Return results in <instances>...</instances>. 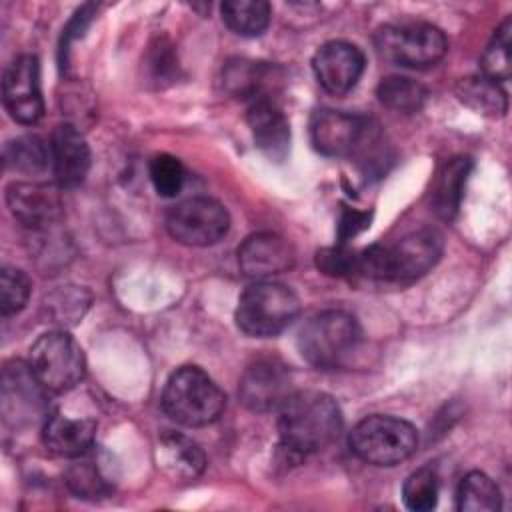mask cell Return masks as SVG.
<instances>
[{"instance_id": "f546056e", "label": "cell", "mask_w": 512, "mask_h": 512, "mask_svg": "<svg viewBox=\"0 0 512 512\" xmlns=\"http://www.w3.org/2000/svg\"><path fill=\"white\" fill-rule=\"evenodd\" d=\"M30 278L18 268H2L0 274V310L2 316L18 314L30 296Z\"/></svg>"}, {"instance_id": "4316f807", "label": "cell", "mask_w": 512, "mask_h": 512, "mask_svg": "<svg viewBox=\"0 0 512 512\" xmlns=\"http://www.w3.org/2000/svg\"><path fill=\"white\" fill-rule=\"evenodd\" d=\"M512 20L506 18L494 32L492 40L488 42L486 50L482 52L480 66H482V76L502 82L510 78V68H512Z\"/></svg>"}, {"instance_id": "ffe728a7", "label": "cell", "mask_w": 512, "mask_h": 512, "mask_svg": "<svg viewBox=\"0 0 512 512\" xmlns=\"http://www.w3.org/2000/svg\"><path fill=\"white\" fill-rule=\"evenodd\" d=\"M472 168V160L466 156H456L444 162L434 178L430 206L434 214L442 220H452L460 208L464 186Z\"/></svg>"}, {"instance_id": "83f0119b", "label": "cell", "mask_w": 512, "mask_h": 512, "mask_svg": "<svg viewBox=\"0 0 512 512\" xmlns=\"http://www.w3.org/2000/svg\"><path fill=\"white\" fill-rule=\"evenodd\" d=\"M402 500L408 510L428 512L438 502V476L432 468H418L402 484Z\"/></svg>"}, {"instance_id": "44dd1931", "label": "cell", "mask_w": 512, "mask_h": 512, "mask_svg": "<svg viewBox=\"0 0 512 512\" xmlns=\"http://www.w3.org/2000/svg\"><path fill=\"white\" fill-rule=\"evenodd\" d=\"M456 94L468 108L484 116L498 118L508 110V96L500 82H494L482 74L462 78L456 86Z\"/></svg>"}, {"instance_id": "d6986e66", "label": "cell", "mask_w": 512, "mask_h": 512, "mask_svg": "<svg viewBox=\"0 0 512 512\" xmlns=\"http://www.w3.org/2000/svg\"><path fill=\"white\" fill-rule=\"evenodd\" d=\"M156 464L172 480L188 482L204 472L206 456L202 448L188 436L166 432L156 444Z\"/></svg>"}, {"instance_id": "52a82bcc", "label": "cell", "mask_w": 512, "mask_h": 512, "mask_svg": "<svg viewBox=\"0 0 512 512\" xmlns=\"http://www.w3.org/2000/svg\"><path fill=\"white\" fill-rule=\"evenodd\" d=\"M348 442L360 460L374 466H394L414 454L418 432L402 418L372 414L352 428Z\"/></svg>"}, {"instance_id": "836d02e7", "label": "cell", "mask_w": 512, "mask_h": 512, "mask_svg": "<svg viewBox=\"0 0 512 512\" xmlns=\"http://www.w3.org/2000/svg\"><path fill=\"white\" fill-rule=\"evenodd\" d=\"M166 56H168V50H166L164 46H160V50H156L154 60H156V62H164V60H166ZM166 72H168V68H164V66H162L160 70H158V68H154V78H164V76H166Z\"/></svg>"}, {"instance_id": "ba28073f", "label": "cell", "mask_w": 512, "mask_h": 512, "mask_svg": "<svg viewBox=\"0 0 512 512\" xmlns=\"http://www.w3.org/2000/svg\"><path fill=\"white\" fill-rule=\"evenodd\" d=\"M28 368L42 388L66 392L84 378L86 360L80 344L70 334L52 330L32 344Z\"/></svg>"}, {"instance_id": "2e32d148", "label": "cell", "mask_w": 512, "mask_h": 512, "mask_svg": "<svg viewBox=\"0 0 512 512\" xmlns=\"http://www.w3.org/2000/svg\"><path fill=\"white\" fill-rule=\"evenodd\" d=\"M50 164L60 188H76L90 168V148L72 124H58L50 138Z\"/></svg>"}, {"instance_id": "e0dca14e", "label": "cell", "mask_w": 512, "mask_h": 512, "mask_svg": "<svg viewBox=\"0 0 512 512\" xmlns=\"http://www.w3.org/2000/svg\"><path fill=\"white\" fill-rule=\"evenodd\" d=\"M10 214L28 228H44L60 216L58 194L42 184L14 182L6 188Z\"/></svg>"}, {"instance_id": "4dcf8cb0", "label": "cell", "mask_w": 512, "mask_h": 512, "mask_svg": "<svg viewBox=\"0 0 512 512\" xmlns=\"http://www.w3.org/2000/svg\"><path fill=\"white\" fill-rule=\"evenodd\" d=\"M356 252L346 246H332V248H322L316 254V266L320 272L328 276H356Z\"/></svg>"}, {"instance_id": "d4e9b609", "label": "cell", "mask_w": 512, "mask_h": 512, "mask_svg": "<svg viewBox=\"0 0 512 512\" xmlns=\"http://www.w3.org/2000/svg\"><path fill=\"white\" fill-rule=\"evenodd\" d=\"M376 96L386 108L412 114L424 106L428 90L408 76H386L378 84Z\"/></svg>"}, {"instance_id": "603a6c76", "label": "cell", "mask_w": 512, "mask_h": 512, "mask_svg": "<svg viewBox=\"0 0 512 512\" xmlns=\"http://www.w3.org/2000/svg\"><path fill=\"white\" fill-rule=\"evenodd\" d=\"M456 506L462 512H494L502 508V496L496 482L484 472H468L458 486Z\"/></svg>"}, {"instance_id": "484cf974", "label": "cell", "mask_w": 512, "mask_h": 512, "mask_svg": "<svg viewBox=\"0 0 512 512\" xmlns=\"http://www.w3.org/2000/svg\"><path fill=\"white\" fill-rule=\"evenodd\" d=\"M4 164L24 174L44 172L50 164V146L38 136H20L4 146Z\"/></svg>"}, {"instance_id": "7a4b0ae2", "label": "cell", "mask_w": 512, "mask_h": 512, "mask_svg": "<svg viewBox=\"0 0 512 512\" xmlns=\"http://www.w3.org/2000/svg\"><path fill=\"white\" fill-rule=\"evenodd\" d=\"M278 410V434L292 452H320L342 432L340 406L324 392H292Z\"/></svg>"}, {"instance_id": "9a60e30c", "label": "cell", "mask_w": 512, "mask_h": 512, "mask_svg": "<svg viewBox=\"0 0 512 512\" xmlns=\"http://www.w3.org/2000/svg\"><path fill=\"white\" fill-rule=\"evenodd\" d=\"M238 264L248 278L266 280L294 266V250L274 232H256L240 244Z\"/></svg>"}, {"instance_id": "8fae6325", "label": "cell", "mask_w": 512, "mask_h": 512, "mask_svg": "<svg viewBox=\"0 0 512 512\" xmlns=\"http://www.w3.org/2000/svg\"><path fill=\"white\" fill-rule=\"evenodd\" d=\"M368 130L362 116L332 108L316 110L310 120L312 144L324 156H352L366 142Z\"/></svg>"}, {"instance_id": "8992f818", "label": "cell", "mask_w": 512, "mask_h": 512, "mask_svg": "<svg viewBox=\"0 0 512 512\" xmlns=\"http://www.w3.org/2000/svg\"><path fill=\"white\" fill-rule=\"evenodd\" d=\"M378 54L404 68H428L440 62L448 50L444 32L428 22L410 20L384 24L374 34Z\"/></svg>"}, {"instance_id": "5bb4252c", "label": "cell", "mask_w": 512, "mask_h": 512, "mask_svg": "<svg viewBox=\"0 0 512 512\" xmlns=\"http://www.w3.org/2000/svg\"><path fill=\"white\" fill-rule=\"evenodd\" d=\"M246 120L258 150L272 162H282L290 152V124L272 96L248 102Z\"/></svg>"}, {"instance_id": "ac0fdd59", "label": "cell", "mask_w": 512, "mask_h": 512, "mask_svg": "<svg viewBox=\"0 0 512 512\" xmlns=\"http://www.w3.org/2000/svg\"><path fill=\"white\" fill-rule=\"evenodd\" d=\"M96 438V420L72 418L62 412L48 414L42 426L44 446L62 458H80L86 454Z\"/></svg>"}, {"instance_id": "d6a6232c", "label": "cell", "mask_w": 512, "mask_h": 512, "mask_svg": "<svg viewBox=\"0 0 512 512\" xmlns=\"http://www.w3.org/2000/svg\"><path fill=\"white\" fill-rule=\"evenodd\" d=\"M370 226V214L368 212H358V210H350L344 208L338 220V238L340 242H346L348 238L356 236L358 232H362L364 228Z\"/></svg>"}, {"instance_id": "cb8c5ba5", "label": "cell", "mask_w": 512, "mask_h": 512, "mask_svg": "<svg viewBox=\"0 0 512 512\" xmlns=\"http://www.w3.org/2000/svg\"><path fill=\"white\" fill-rule=\"evenodd\" d=\"M272 78V68L260 62H230L224 70V84L228 90L240 98H260L270 96L268 92V80Z\"/></svg>"}, {"instance_id": "30bf717a", "label": "cell", "mask_w": 512, "mask_h": 512, "mask_svg": "<svg viewBox=\"0 0 512 512\" xmlns=\"http://www.w3.org/2000/svg\"><path fill=\"white\" fill-rule=\"evenodd\" d=\"M2 102L12 120L20 124H36L44 114L40 90V64L32 54L14 58L2 80Z\"/></svg>"}, {"instance_id": "9c48e42d", "label": "cell", "mask_w": 512, "mask_h": 512, "mask_svg": "<svg viewBox=\"0 0 512 512\" xmlns=\"http://www.w3.org/2000/svg\"><path fill=\"white\" fill-rule=\"evenodd\" d=\"M230 228L228 210L214 198L192 196L170 208L168 234L186 246H212Z\"/></svg>"}, {"instance_id": "1f68e13d", "label": "cell", "mask_w": 512, "mask_h": 512, "mask_svg": "<svg viewBox=\"0 0 512 512\" xmlns=\"http://www.w3.org/2000/svg\"><path fill=\"white\" fill-rule=\"evenodd\" d=\"M66 478H68V486L80 496H86V498L90 496L92 498V496L102 492V480H100L96 468L92 466V462L74 464L68 470Z\"/></svg>"}, {"instance_id": "277c9868", "label": "cell", "mask_w": 512, "mask_h": 512, "mask_svg": "<svg viewBox=\"0 0 512 512\" xmlns=\"http://www.w3.org/2000/svg\"><path fill=\"white\" fill-rule=\"evenodd\" d=\"M358 320L346 310L314 314L298 334V348L306 362L316 368L342 366L360 344Z\"/></svg>"}, {"instance_id": "6da1fadb", "label": "cell", "mask_w": 512, "mask_h": 512, "mask_svg": "<svg viewBox=\"0 0 512 512\" xmlns=\"http://www.w3.org/2000/svg\"><path fill=\"white\" fill-rule=\"evenodd\" d=\"M444 250L442 236L432 228L406 234L394 244H372L356 252V276L378 282L408 284L436 266Z\"/></svg>"}, {"instance_id": "5b68a950", "label": "cell", "mask_w": 512, "mask_h": 512, "mask_svg": "<svg viewBox=\"0 0 512 512\" xmlns=\"http://www.w3.org/2000/svg\"><path fill=\"white\" fill-rule=\"evenodd\" d=\"M298 312L300 300L288 286L260 280L240 296L236 324L248 336L270 338L286 330Z\"/></svg>"}, {"instance_id": "f1b7e54d", "label": "cell", "mask_w": 512, "mask_h": 512, "mask_svg": "<svg viewBox=\"0 0 512 512\" xmlns=\"http://www.w3.org/2000/svg\"><path fill=\"white\" fill-rule=\"evenodd\" d=\"M150 180L158 196L174 198L184 186V168L172 154H156L148 166Z\"/></svg>"}, {"instance_id": "7c38bea8", "label": "cell", "mask_w": 512, "mask_h": 512, "mask_svg": "<svg viewBox=\"0 0 512 512\" xmlns=\"http://www.w3.org/2000/svg\"><path fill=\"white\" fill-rule=\"evenodd\" d=\"M312 70L326 92L340 96L358 84L364 72V54L350 42L332 40L316 50Z\"/></svg>"}, {"instance_id": "4fadbf2b", "label": "cell", "mask_w": 512, "mask_h": 512, "mask_svg": "<svg viewBox=\"0 0 512 512\" xmlns=\"http://www.w3.org/2000/svg\"><path fill=\"white\" fill-rule=\"evenodd\" d=\"M290 374L276 360H258L240 378L238 396L254 412H270L290 396Z\"/></svg>"}, {"instance_id": "3957f363", "label": "cell", "mask_w": 512, "mask_h": 512, "mask_svg": "<svg viewBox=\"0 0 512 512\" xmlns=\"http://www.w3.org/2000/svg\"><path fill=\"white\" fill-rule=\"evenodd\" d=\"M226 396L198 366H182L170 374L162 390V408L178 424L198 428L220 418Z\"/></svg>"}, {"instance_id": "7402d4cb", "label": "cell", "mask_w": 512, "mask_h": 512, "mask_svg": "<svg viewBox=\"0 0 512 512\" xmlns=\"http://www.w3.org/2000/svg\"><path fill=\"white\" fill-rule=\"evenodd\" d=\"M220 14L224 24L240 36H260L270 24V4L264 0H226Z\"/></svg>"}]
</instances>
